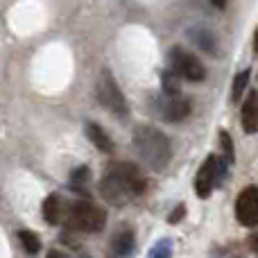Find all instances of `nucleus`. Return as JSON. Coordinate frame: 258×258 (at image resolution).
<instances>
[{
	"label": "nucleus",
	"mask_w": 258,
	"mask_h": 258,
	"mask_svg": "<svg viewBox=\"0 0 258 258\" xmlns=\"http://www.w3.org/2000/svg\"><path fill=\"white\" fill-rule=\"evenodd\" d=\"M61 211H63V202L59 195H50L43 202V218L48 224H59L61 222Z\"/></svg>",
	"instance_id": "12"
},
{
	"label": "nucleus",
	"mask_w": 258,
	"mask_h": 258,
	"mask_svg": "<svg viewBox=\"0 0 258 258\" xmlns=\"http://www.w3.org/2000/svg\"><path fill=\"white\" fill-rule=\"evenodd\" d=\"M61 222L71 231L98 233L107 224V211L91 204V202H71L66 211H61Z\"/></svg>",
	"instance_id": "3"
},
{
	"label": "nucleus",
	"mask_w": 258,
	"mask_h": 258,
	"mask_svg": "<svg viewBox=\"0 0 258 258\" xmlns=\"http://www.w3.org/2000/svg\"><path fill=\"white\" fill-rule=\"evenodd\" d=\"M236 218L242 227H256L258 224V188L247 186L240 190L236 200Z\"/></svg>",
	"instance_id": "8"
},
{
	"label": "nucleus",
	"mask_w": 258,
	"mask_h": 258,
	"mask_svg": "<svg viewBox=\"0 0 258 258\" xmlns=\"http://www.w3.org/2000/svg\"><path fill=\"white\" fill-rule=\"evenodd\" d=\"M86 136H89V141L93 143L100 152H104V154H111V152H113V141L109 138V134L104 132L100 125L89 122V125H86Z\"/></svg>",
	"instance_id": "11"
},
{
	"label": "nucleus",
	"mask_w": 258,
	"mask_h": 258,
	"mask_svg": "<svg viewBox=\"0 0 258 258\" xmlns=\"http://www.w3.org/2000/svg\"><path fill=\"white\" fill-rule=\"evenodd\" d=\"M89 179H91V170L86 168V165H82V168H75V170H73V174H71V183L75 188L77 186H84Z\"/></svg>",
	"instance_id": "18"
},
{
	"label": "nucleus",
	"mask_w": 258,
	"mask_h": 258,
	"mask_svg": "<svg viewBox=\"0 0 258 258\" xmlns=\"http://www.w3.org/2000/svg\"><path fill=\"white\" fill-rule=\"evenodd\" d=\"M145 177L134 163L127 161H118L107 168V174L100 181V195L109 202V204L122 206L127 204L132 197L141 195L145 190Z\"/></svg>",
	"instance_id": "1"
},
{
	"label": "nucleus",
	"mask_w": 258,
	"mask_h": 258,
	"mask_svg": "<svg viewBox=\"0 0 258 258\" xmlns=\"http://www.w3.org/2000/svg\"><path fill=\"white\" fill-rule=\"evenodd\" d=\"M134 147H136L138 156L152 170H163L170 163V159H172L170 138L161 129L152 125H141L134 129Z\"/></svg>",
	"instance_id": "2"
},
{
	"label": "nucleus",
	"mask_w": 258,
	"mask_h": 258,
	"mask_svg": "<svg viewBox=\"0 0 258 258\" xmlns=\"http://www.w3.org/2000/svg\"><path fill=\"white\" fill-rule=\"evenodd\" d=\"M170 254H172V242L161 240V242H156V247H152L150 258H170Z\"/></svg>",
	"instance_id": "17"
},
{
	"label": "nucleus",
	"mask_w": 258,
	"mask_h": 258,
	"mask_svg": "<svg viewBox=\"0 0 258 258\" xmlns=\"http://www.w3.org/2000/svg\"><path fill=\"white\" fill-rule=\"evenodd\" d=\"M192 39H195V43L200 45L204 52L213 54V57L218 54V41H215V36L211 34L209 30H200V27H197V30L192 32Z\"/></svg>",
	"instance_id": "13"
},
{
	"label": "nucleus",
	"mask_w": 258,
	"mask_h": 258,
	"mask_svg": "<svg viewBox=\"0 0 258 258\" xmlns=\"http://www.w3.org/2000/svg\"><path fill=\"white\" fill-rule=\"evenodd\" d=\"M249 77H251V71L245 68L242 73H238L236 80H233V91H231V100L233 102H240L242 100V93H245L247 84H249Z\"/></svg>",
	"instance_id": "14"
},
{
	"label": "nucleus",
	"mask_w": 258,
	"mask_h": 258,
	"mask_svg": "<svg viewBox=\"0 0 258 258\" xmlns=\"http://www.w3.org/2000/svg\"><path fill=\"white\" fill-rule=\"evenodd\" d=\"M156 109H159L161 118L165 122H181L190 116L192 111V104L188 98H183L181 93L179 95H168V93H161L156 98Z\"/></svg>",
	"instance_id": "7"
},
{
	"label": "nucleus",
	"mask_w": 258,
	"mask_h": 258,
	"mask_svg": "<svg viewBox=\"0 0 258 258\" xmlns=\"http://www.w3.org/2000/svg\"><path fill=\"white\" fill-rule=\"evenodd\" d=\"M134 249V231L132 229H122V231H118L116 236L111 238V242H109V256L113 258H125L132 254Z\"/></svg>",
	"instance_id": "9"
},
{
	"label": "nucleus",
	"mask_w": 258,
	"mask_h": 258,
	"mask_svg": "<svg viewBox=\"0 0 258 258\" xmlns=\"http://www.w3.org/2000/svg\"><path fill=\"white\" fill-rule=\"evenodd\" d=\"M170 63H172V73L188 82H202L206 77V71L202 66V61L195 57L192 52L174 45L172 52H170Z\"/></svg>",
	"instance_id": "6"
},
{
	"label": "nucleus",
	"mask_w": 258,
	"mask_h": 258,
	"mask_svg": "<svg viewBox=\"0 0 258 258\" xmlns=\"http://www.w3.org/2000/svg\"><path fill=\"white\" fill-rule=\"evenodd\" d=\"M48 258H71V256L63 254V251H59V249H52V251L48 254Z\"/></svg>",
	"instance_id": "21"
},
{
	"label": "nucleus",
	"mask_w": 258,
	"mask_h": 258,
	"mask_svg": "<svg viewBox=\"0 0 258 258\" xmlns=\"http://www.w3.org/2000/svg\"><path fill=\"white\" fill-rule=\"evenodd\" d=\"M227 3H229V0H211V5H213L215 9H224V7H227Z\"/></svg>",
	"instance_id": "22"
},
{
	"label": "nucleus",
	"mask_w": 258,
	"mask_h": 258,
	"mask_svg": "<svg viewBox=\"0 0 258 258\" xmlns=\"http://www.w3.org/2000/svg\"><path fill=\"white\" fill-rule=\"evenodd\" d=\"M183 215H186V206H183V204H179L177 209H174L172 213H170L168 222H170V224H177V222H181V218H183Z\"/></svg>",
	"instance_id": "20"
},
{
	"label": "nucleus",
	"mask_w": 258,
	"mask_h": 258,
	"mask_svg": "<svg viewBox=\"0 0 258 258\" xmlns=\"http://www.w3.org/2000/svg\"><path fill=\"white\" fill-rule=\"evenodd\" d=\"M224 177H227V163H224V159H220L218 154H211L209 159L200 165V170H197V177H195L197 197L206 200V197L211 195V190L222 183Z\"/></svg>",
	"instance_id": "5"
},
{
	"label": "nucleus",
	"mask_w": 258,
	"mask_h": 258,
	"mask_svg": "<svg viewBox=\"0 0 258 258\" xmlns=\"http://www.w3.org/2000/svg\"><path fill=\"white\" fill-rule=\"evenodd\" d=\"M220 138H222V147L227 150V161L231 163L233 161V143H231V136L227 132H220Z\"/></svg>",
	"instance_id": "19"
},
{
	"label": "nucleus",
	"mask_w": 258,
	"mask_h": 258,
	"mask_svg": "<svg viewBox=\"0 0 258 258\" xmlns=\"http://www.w3.org/2000/svg\"><path fill=\"white\" fill-rule=\"evenodd\" d=\"M95 93H98V100L102 102V107H107L111 113H116V116H127L129 113V102L125 93L120 91L116 77L109 71H102L98 84H95Z\"/></svg>",
	"instance_id": "4"
},
{
	"label": "nucleus",
	"mask_w": 258,
	"mask_h": 258,
	"mask_svg": "<svg viewBox=\"0 0 258 258\" xmlns=\"http://www.w3.org/2000/svg\"><path fill=\"white\" fill-rule=\"evenodd\" d=\"M161 82H163V93H168V95H179L181 93V86H179V80H177L174 73L165 71L163 75H161Z\"/></svg>",
	"instance_id": "16"
},
{
	"label": "nucleus",
	"mask_w": 258,
	"mask_h": 258,
	"mask_svg": "<svg viewBox=\"0 0 258 258\" xmlns=\"http://www.w3.org/2000/svg\"><path fill=\"white\" fill-rule=\"evenodd\" d=\"M18 240H21L23 249H25L30 256H36V254L41 251V242H39V238H36L32 231H18Z\"/></svg>",
	"instance_id": "15"
},
{
	"label": "nucleus",
	"mask_w": 258,
	"mask_h": 258,
	"mask_svg": "<svg viewBox=\"0 0 258 258\" xmlns=\"http://www.w3.org/2000/svg\"><path fill=\"white\" fill-rule=\"evenodd\" d=\"M242 129L247 134H256L258 129V102H256V91H251L247 95V100L242 102V113H240Z\"/></svg>",
	"instance_id": "10"
}]
</instances>
